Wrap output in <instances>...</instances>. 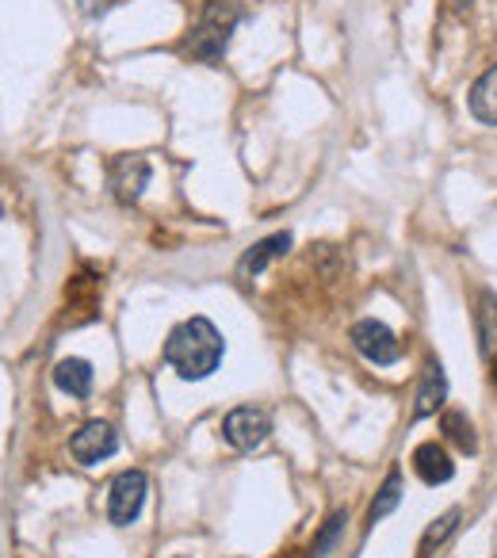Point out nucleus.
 Instances as JSON below:
<instances>
[{"label":"nucleus","instance_id":"obj_1","mask_svg":"<svg viewBox=\"0 0 497 558\" xmlns=\"http://www.w3.org/2000/svg\"><path fill=\"white\" fill-rule=\"evenodd\" d=\"M222 352H226V341L222 333L215 329L210 318H187L165 337V349H161V360L180 375L184 383H203L218 372L222 364Z\"/></svg>","mask_w":497,"mask_h":558},{"label":"nucleus","instance_id":"obj_2","mask_svg":"<svg viewBox=\"0 0 497 558\" xmlns=\"http://www.w3.org/2000/svg\"><path fill=\"white\" fill-rule=\"evenodd\" d=\"M241 4L238 0H207L195 20V27L187 32V43H184V54L195 58V62H218L230 47V35L233 27L241 24Z\"/></svg>","mask_w":497,"mask_h":558},{"label":"nucleus","instance_id":"obj_3","mask_svg":"<svg viewBox=\"0 0 497 558\" xmlns=\"http://www.w3.org/2000/svg\"><path fill=\"white\" fill-rule=\"evenodd\" d=\"M149 478L142 471H119L108 486V520L116 527H131L146 509Z\"/></svg>","mask_w":497,"mask_h":558},{"label":"nucleus","instance_id":"obj_4","mask_svg":"<svg viewBox=\"0 0 497 558\" xmlns=\"http://www.w3.org/2000/svg\"><path fill=\"white\" fill-rule=\"evenodd\" d=\"M349 341H352V349L375 367H395L398 360H402V341L390 333V326H383V322H375V318H360L356 326L349 329Z\"/></svg>","mask_w":497,"mask_h":558},{"label":"nucleus","instance_id":"obj_5","mask_svg":"<svg viewBox=\"0 0 497 558\" xmlns=\"http://www.w3.org/2000/svg\"><path fill=\"white\" fill-rule=\"evenodd\" d=\"M272 436V417L257 405H238L222 417V440L233 451H257Z\"/></svg>","mask_w":497,"mask_h":558},{"label":"nucleus","instance_id":"obj_6","mask_svg":"<svg viewBox=\"0 0 497 558\" xmlns=\"http://www.w3.org/2000/svg\"><path fill=\"white\" fill-rule=\"evenodd\" d=\"M116 451H119V436L108 421H85L70 440V456L77 459L81 466L104 463V459H111Z\"/></svg>","mask_w":497,"mask_h":558},{"label":"nucleus","instance_id":"obj_7","mask_svg":"<svg viewBox=\"0 0 497 558\" xmlns=\"http://www.w3.org/2000/svg\"><path fill=\"white\" fill-rule=\"evenodd\" d=\"M149 177H154V172H149V161L138 154L116 157V161H111V172H108L111 192H116V199L123 203V207H131V203L142 199V192L149 187Z\"/></svg>","mask_w":497,"mask_h":558},{"label":"nucleus","instance_id":"obj_8","mask_svg":"<svg viewBox=\"0 0 497 558\" xmlns=\"http://www.w3.org/2000/svg\"><path fill=\"white\" fill-rule=\"evenodd\" d=\"M291 241H295V238H291V230L268 233V238L253 241V245H248L245 253H241V260H238V276H241V279L260 276V271H265L272 260H280V256H288Z\"/></svg>","mask_w":497,"mask_h":558},{"label":"nucleus","instance_id":"obj_9","mask_svg":"<svg viewBox=\"0 0 497 558\" xmlns=\"http://www.w3.org/2000/svg\"><path fill=\"white\" fill-rule=\"evenodd\" d=\"M413 471H417V478L425 482V486H444V482L456 478V463H451L448 448L436 440L421 444V448L413 451Z\"/></svg>","mask_w":497,"mask_h":558},{"label":"nucleus","instance_id":"obj_10","mask_svg":"<svg viewBox=\"0 0 497 558\" xmlns=\"http://www.w3.org/2000/svg\"><path fill=\"white\" fill-rule=\"evenodd\" d=\"M448 402V375H444L440 360H428L425 372H421V387H417V405H413V417H433L440 405Z\"/></svg>","mask_w":497,"mask_h":558},{"label":"nucleus","instance_id":"obj_11","mask_svg":"<svg viewBox=\"0 0 497 558\" xmlns=\"http://www.w3.org/2000/svg\"><path fill=\"white\" fill-rule=\"evenodd\" d=\"M93 379H96L93 364L81 356H65L54 364V387L70 398H81V402H85V398L93 395Z\"/></svg>","mask_w":497,"mask_h":558},{"label":"nucleus","instance_id":"obj_12","mask_svg":"<svg viewBox=\"0 0 497 558\" xmlns=\"http://www.w3.org/2000/svg\"><path fill=\"white\" fill-rule=\"evenodd\" d=\"M466 108H471V116L478 119V123L497 126V65H489V70L471 85Z\"/></svg>","mask_w":497,"mask_h":558},{"label":"nucleus","instance_id":"obj_13","mask_svg":"<svg viewBox=\"0 0 497 558\" xmlns=\"http://www.w3.org/2000/svg\"><path fill=\"white\" fill-rule=\"evenodd\" d=\"M398 501H402V471H398V466H390V474L383 478V486L375 489L372 509H367V527H375L379 520H387L390 512L398 509Z\"/></svg>","mask_w":497,"mask_h":558},{"label":"nucleus","instance_id":"obj_14","mask_svg":"<svg viewBox=\"0 0 497 558\" xmlns=\"http://www.w3.org/2000/svg\"><path fill=\"white\" fill-rule=\"evenodd\" d=\"M440 433L448 436V444H456L463 456H474V451H478V436H474V425L463 410H444L440 413Z\"/></svg>","mask_w":497,"mask_h":558},{"label":"nucleus","instance_id":"obj_15","mask_svg":"<svg viewBox=\"0 0 497 558\" xmlns=\"http://www.w3.org/2000/svg\"><path fill=\"white\" fill-rule=\"evenodd\" d=\"M474 326H478V337H482V352L489 356V352L497 349V295H494V291H482V295H478Z\"/></svg>","mask_w":497,"mask_h":558},{"label":"nucleus","instance_id":"obj_16","mask_svg":"<svg viewBox=\"0 0 497 558\" xmlns=\"http://www.w3.org/2000/svg\"><path fill=\"white\" fill-rule=\"evenodd\" d=\"M459 520H463V509H459V505H456V509H448V512H444V517H436L433 524H428V532L421 535L417 558H433V550L440 547V543L448 539L451 532H456V527H459Z\"/></svg>","mask_w":497,"mask_h":558},{"label":"nucleus","instance_id":"obj_17","mask_svg":"<svg viewBox=\"0 0 497 558\" xmlns=\"http://www.w3.org/2000/svg\"><path fill=\"white\" fill-rule=\"evenodd\" d=\"M344 524H349V512L337 509L334 517L326 520V527H322V532H318V539L311 543V550H306V558H329V550H334V547H337V539H341Z\"/></svg>","mask_w":497,"mask_h":558},{"label":"nucleus","instance_id":"obj_18","mask_svg":"<svg viewBox=\"0 0 497 558\" xmlns=\"http://www.w3.org/2000/svg\"><path fill=\"white\" fill-rule=\"evenodd\" d=\"M81 4V12H85L88 20H96V16H104L108 12V0H77Z\"/></svg>","mask_w":497,"mask_h":558},{"label":"nucleus","instance_id":"obj_19","mask_svg":"<svg viewBox=\"0 0 497 558\" xmlns=\"http://www.w3.org/2000/svg\"><path fill=\"white\" fill-rule=\"evenodd\" d=\"M471 4H474V0H444V9L456 12V16H463V12L471 9Z\"/></svg>","mask_w":497,"mask_h":558},{"label":"nucleus","instance_id":"obj_20","mask_svg":"<svg viewBox=\"0 0 497 558\" xmlns=\"http://www.w3.org/2000/svg\"><path fill=\"white\" fill-rule=\"evenodd\" d=\"M489 379H494V387H497V349L489 352Z\"/></svg>","mask_w":497,"mask_h":558},{"label":"nucleus","instance_id":"obj_21","mask_svg":"<svg viewBox=\"0 0 497 558\" xmlns=\"http://www.w3.org/2000/svg\"><path fill=\"white\" fill-rule=\"evenodd\" d=\"M280 558H295V555H291V550H288V555H280Z\"/></svg>","mask_w":497,"mask_h":558}]
</instances>
